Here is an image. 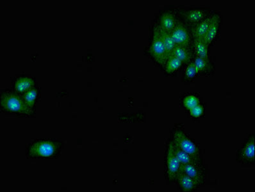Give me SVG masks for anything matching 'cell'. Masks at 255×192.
I'll return each mask as SVG.
<instances>
[{
	"instance_id": "cell-18",
	"label": "cell",
	"mask_w": 255,
	"mask_h": 192,
	"mask_svg": "<svg viewBox=\"0 0 255 192\" xmlns=\"http://www.w3.org/2000/svg\"><path fill=\"white\" fill-rule=\"evenodd\" d=\"M26 104L35 110V106L41 97V89L35 86L21 95Z\"/></svg>"
},
{
	"instance_id": "cell-15",
	"label": "cell",
	"mask_w": 255,
	"mask_h": 192,
	"mask_svg": "<svg viewBox=\"0 0 255 192\" xmlns=\"http://www.w3.org/2000/svg\"><path fill=\"white\" fill-rule=\"evenodd\" d=\"M171 56L177 58L183 64L187 65L193 62L195 58L193 48L180 46H176Z\"/></svg>"
},
{
	"instance_id": "cell-16",
	"label": "cell",
	"mask_w": 255,
	"mask_h": 192,
	"mask_svg": "<svg viewBox=\"0 0 255 192\" xmlns=\"http://www.w3.org/2000/svg\"><path fill=\"white\" fill-rule=\"evenodd\" d=\"M168 142L170 145H171L172 150H173L174 155H175L176 157L178 158L179 162H180L182 165L204 164V162L196 160V158L192 157V156L189 155V154L181 150L177 146L173 144L169 139Z\"/></svg>"
},
{
	"instance_id": "cell-13",
	"label": "cell",
	"mask_w": 255,
	"mask_h": 192,
	"mask_svg": "<svg viewBox=\"0 0 255 192\" xmlns=\"http://www.w3.org/2000/svg\"><path fill=\"white\" fill-rule=\"evenodd\" d=\"M214 12L207 18L200 22V23L196 24L191 27V33L193 39L202 40L204 39L206 35L209 31L210 24H211L212 19H213Z\"/></svg>"
},
{
	"instance_id": "cell-7",
	"label": "cell",
	"mask_w": 255,
	"mask_h": 192,
	"mask_svg": "<svg viewBox=\"0 0 255 192\" xmlns=\"http://www.w3.org/2000/svg\"><path fill=\"white\" fill-rule=\"evenodd\" d=\"M179 20H180V17H179L178 8L169 7L160 11L153 24L158 28L171 33Z\"/></svg>"
},
{
	"instance_id": "cell-12",
	"label": "cell",
	"mask_w": 255,
	"mask_h": 192,
	"mask_svg": "<svg viewBox=\"0 0 255 192\" xmlns=\"http://www.w3.org/2000/svg\"><path fill=\"white\" fill-rule=\"evenodd\" d=\"M36 86V79L27 75L15 77L12 81V90L20 95H23Z\"/></svg>"
},
{
	"instance_id": "cell-3",
	"label": "cell",
	"mask_w": 255,
	"mask_h": 192,
	"mask_svg": "<svg viewBox=\"0 0 255 192\" xmlns=\"http://www.w3.org/2000/svg\"><path fill=\"white\" fill-rule=\"evenodd\" d=\"M169 140L181 150L189 154L196 160L203 162L200 147L180 127H175L172 130Z\"/></svg>"
},
{
	"instance_id": "cell-8",
	"label": "cell",
	"mask_w": 255,
	"mask_h": 192,
	"mask_svg": "<svg viewBox=\"0 0 255 192\" xmlns=\"http://www.w3.org/2000/svg\"><path fill=\"white\" fill-rule=\"evenodd\" d=\"M236 160L243 166H252L255 164V133L248 136L237 151Z\"/></svg>"
},
{
	"instance_id": "cell-11",
	"label": "cell",
	"mask_w": 255,
	"mask_h": 192,
	"mask_svg": "<svg viewBox=\"0 0 255 192\" xmlns=\"http://www.w3.org/2000/svg\"><path fill=\"white\" fill-rule=\"evenodd\" d=\"M221 26V15L220 12L214 11L213 19L210 24L209 31L203 39L206 45L208 47L213 45L215 41L218 39L220 34Z\"/></svg>"
},
{
	"instance_id": "cell-20",
	"label": "cell",
	"mask_w": 255,
	"mask_h": 192,
	"mask_svg": "<svg viewBox=\"0 0 255 192\" xmlns=\"http://www.w3.org/2000/svg\"><path fill=\"white\" fill-rule=\"evenodd\" d=\"M193 50L195 57L210 60L209 47L202 40L193 39Z\"/></svg>"
},
{
	"instance_id": "cell-23",
	"label": "cell",
	"mask_w": 255,
	"mask_h": 192,
	"mask_svg": "<svg viewBox=\"0 0 255 192\" xmlns=\"http://www.w3.org/2000/svg\"><path fill=\"white\" fill-rule=\"evenodd\" d=\"M198 75L196 69L195 65L194 62L187 64L186 69L185 71V80L187 81H191Z\"/></svg>"
},
{
	"instance_id": "cell-10",
	"label": "cell",
	"mask_w": 255,
	"mask_h": 192,
	"mask_svg": "<svg viewBox=\"0 0 255 192\" xmlns=\"http://www.w3.org/2000/svg\"><path fill=\"white\" fill-rule=\"evenodd\" d=\"M180 171L193 179L200 188L207 182L208 172L204 164L182 165Z\"/></svg>"
},
{
	"instance_id": "cell-14",
	"label": "cell",
	"mask_w": 255,
	"mask_h": 192,
	"mask_svg": "<svg viewBox=\"0 0 255 192\" xmlns=\"http://www.w3.org/2000/svg\"><path fill=\"white\" fill-rule=\"evenodd\" d=\"M176 183L178 184L179 189L184 192L196 191L200 188L193 179L182 171L179 173Z\"/></svg>"
},
{
	"instance_id": "cell-19",
	"label": "cell",
	"mask_w": 255,
	"mask_h": 192,
	"mask_svg": "<svg viewBox=\"0 0 255 192\" xmlns=\"http://www.w3.org/2000/svg\"><path fill=\"white\" fill-rule=\"evenodd\" d=\"M156 26L158 28L161 40H162L163 44H164L165 51H166L167 57V58L171 57V56L173 55L174 49H175L176 47L175 42H174L171 33L166 32V31L158 28L157 26Z\"/></svg>"
},
{
	"instance_id": "cell-4",
	"label": "cell",
	"mask_w": 255,
	"mask_h": 192,
	"mask_svg": "<svg viewBox=\"0 0 255 192\" xmlns=\"http://www.w3.org/2000/svg\"><path fill=\"white\" fill-rule=\"evenodd\" d=\"M177 8L180 19L190 28L207 18L213 12L207 7L180 6Z\"/></svg>"
},
{
	"instance_id": "cell-21",
	"label": "cell",
	"mask_w": 255,
	"mask_h": 192,
	"mask_svg": "<svg viewBox=\"0 0 255 192\" xmlns=\"http://www.w3.org/2000/svg\"><path fill=\"white\" fill-rule=\"evenodd\" d=\"M182 62L177 58L171 56L167 58L164 65L165 72L168 74H173L178 70L182 66Z\"/></svg>"
},
{
	"instance_id": "cell-17",
	"label": "cell",
	"mask_w": 255,
	"mask_h": 192,
	"mask_svg": "<svg viewBox=\"0 0 255 192\" xmlns=\"http://www.w3.org/2000/svg\"><path fill=\"white\" fill-rule=\"evenodd\" d=\"M193 62L198 75H210L213 73L214 66L211 60H207L195 57Z\"/></svg>"
},
{
	"instance_id": "cell-24",
	"label": "cell",
	"mask_w": 255,
	"mask_h": 192,
	"mask_svg": "<svg viewBox=\"0 0 255 192\" xmlns=\"http://www.w3.org/2000/svg\"><path fill=\"white\" fill-rule=\"evenodd\" d=\"M190 113L193 117H200L204 113V107L200 104L194 106V108L189 110Z\"/></svg>"
},
{
	"instance_id": "cell-22",
	"label": "cell",
	"mask_w": 255,
	"mask_h": 192,
	"mask_svg": "<svg viewBox=\"0 0 255 192\" xmlns=\"http://www.w3.org/2000/svg\"><path fill=\"white\" fill-rule=\"evenodd\" d=\"M199 104H200V99L194 95L187 96L183 99V105L189 110Z\"/></svg>"
},
{
	"instance_id": "cell-9",
	"label": "cell",
	"mask_w": 255,
	"mask_h": 192,
	"mask_svg": "<svg viewBox=\"0 0 255 192\" xmlns=\"http://www.w3.org/2000/svg\"><path fill=\"white\" fill-rule=\"evenodd\" d=\"M171 34L176 46L193 48V37H192L191 28L183 23L180 18L171 31Z\"/></svg>"
},
{
	"instance_id": "cell-1",
	"label": "cell",
	"mask_w": 255,
	"mask_h": 192,
	"mask_svg": "<svg viewBox=\"0 0 255 192\" xmlns=\"http://www.w3.org/2000/svg\"><path fill=\"white\" fill-rule=\"evenodd\" d=\"M0 106L1 110L7 114L15 115L18 117H33L35 110L30 108L21 95L13 90H5L0 94Z\"/></svg>"
},
{
	"instance_id": "cell-5",
	"label": "cell",
	"mask_w": 255,
	"mask_h": 192,
	"mask_svg": "<svg viewBox=\"0 0 255 192\" xmlns=\"http://www.w3.org/2000/svg\"><path fill=\"white\" fill-rule=\"evenodd\" d=\"M146 51L154 62L160 66H164L167 59L166 51L161 40L158 28L154 24L152 26L149 45Z\"/></svg>"
},
{
	"instance_id": "cell-2",
	"label": "cell",
	"mask_w": 255,
	"mask_h": 192,
	"mask_svg": "<svg viewBox=\"0 0 255 192\" xmlns=\"http://www.w3.org/2000/svg\"><path fill=\"white\" fill-rule=\"evenodd\" d=\"M63 144L55 139H39L29 145L27 155L31 158L57 157L61 153Z\"/></svg>"
},
{
	"instance_id": "cell-6",
	"label": "cell",
	"mask_w": 255,
	"mask_h": 192,
	"mask_svg": "<svg viewBox=\"0 0 255 192\" xmlns=\"http://www.w3.org/2000/svg\"><path fill=\"white\" fill-rule=\"evenodd\" d=\"M164 162L165 180L169 184L176 183L182 168V164L174 155L169 142H167L165 149Z\"/></svg>"
}]
</instances>
